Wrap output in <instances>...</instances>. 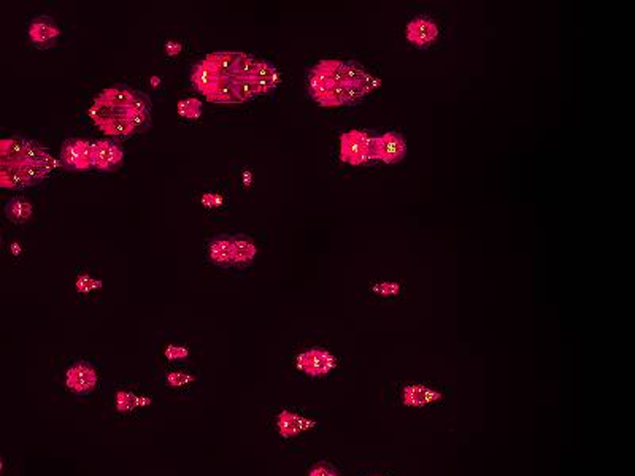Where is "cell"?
Here are the masks:
<instances>
[{
    "label": "cell",
    "mask_w": 635,
    "mask_h": 476,
    "mask_svg": "<svg viewBox=\"0 0 635 476\" xmlns=\"http://www.w3.org/2000/svg\"><path fill=\"white\" fill-rule=\"evenodd\" d=\"M58 167H61V161L32 140L0 138V188L35 186Z\"/></svg>",
    "instance_id": "6da1fadb"
},
{
    "label": "cell",
    "mask_w": 635,
    "mask_h": 476,
    "mask_svg": "<svg viewBox=\"0 0 635 476\" xmlns=\"http://www.w3.org/2000/svg\"><path fill=\"white\" fill-rule=\"evenodd\" d=\"M131 110L132 106H111L96 97L93 106L89 108V118L105 135L127 137L136 131L129 121Z\"/></svg>",
    "instance_id": "7a4b0ae2"
},
{
    "label": "cell",
    "mask_w": 635,
    "mask_h": 476,
    "mask_svg": "<svg viewBox=\"0 0 635 476\" xmlns=\"http://www.w3.org/2000/svg\"><path fill=\"white\" fill-rule=\"evenodd\" d=\"M338 365V360L326 348H310L295 358V367L310 378H324L332 373Z\"/></svg>",
    "instance_id": "3957f363"
},
{
    "label": "cell",
    "mask_w": 635,
    "mask_h": 476,
    "mask_svg": "<svg viewBox=\"0 0 635 476\" xmlns=\"http://www.w3.org/2000/svg\"><path fill=\"white\" fill-rule=\"evenodd\" d=\"M340 159L351 166L373 159V137L362 131L345 132L340 137Z\"/></svg>",
    "instance_id": "277c9868"
},
{
    "label": "cell",
    "mask_w": 635,
    "mask_h": 476,
    "mask_svg": "<svg viewBox=\"0 0 635 476\" xmlns=\"http://www.w3.org/2000/svg\"><path fill=\"white\" fill-rule=\"evenodd\" d=\"M442 400V390L426 385V383H408L400 390V403L412 410L427 408L430 405H435Z\"/></svg>",
    "instance_id": "5b68a950"
},
{
    "label": "cell",
    "mask_w": 635,
    "mask_h": 476,
    "mask_svg": "<svg viewBox=\"0 0 635 476\" xmlns=\"http://www.w3.org/2000/svg\"><path fill=\"white\" fill-rule=\"evenodd\" d=\"M275 424H277V430L283 440L298 438L303 433L313 430L318 425L315 419L289 408L280 411L275 417Z\"/></svg>",
    "instance_id": "8992f818"
},
{
    "label": "cell",
    "mask_w": 635,
    "mask_h": 476,
    "mask_svg": "<svg viewBox=\"0 0 635 476\" xmlns=\"http://www.w3.org/2000/svg\"><path fill=\"white\" fill-rule=\"evenodd\" d=\"M98 385V373L88 362H78L66 373V388L75 395H89Z\"/></svg>",
    "instance_id": "52a82bcc"
},
{
    "label": "cell",
    "mask_w": 635,
    "mask_h": 476,
    "mask_svg": "<svg viewBox=\"0 0 635 476\" xmlns=\"http://www.w3.org/2000/svg\"><path fill=\"white\" fill-rule=\"evenodd\" d=\"M93 151L94 143L88 140H67L62 145L61 159L64 166L72 170H89L93 168Z\"/></svg>",
    "instance_id": "ba28073f"
},
{
    "label": "cell",
    "mask_w": 635,
    "mask_h": 476,
    "mask_svg": "<svg viewBox=\"0 0 635 476\" xmlns=\"http://www.w3.org/2000/svg\"><path fill=\"white\" fill-rule=\"evenodd\" d=\"M405 141L397 132H386L381 137H373V159L385 164H397L405 156Z\"/></svg>",
    "instance_id": "9c48e42d"
},
{
    "label": "cell",
    "mask_w": 635,
    "mask_h": 476,
    "mask_svg": "<svg viewBox=\"0 0 635 476\" xmlns=\"http://www.w3.org/2000/svg\"><path fill=\"white\" fill-rule=\"evenodd\" d=\"M439 37V27L429 18H415L407 26V40L418 48L434 44Z\"/></svg>",
    "instance_id": "30bf717a"
},
{
    "label": "cell",
    "mask_w": 635,
    "mask_h": 476,
    "mask_svg": "<svg viewBox=\"0 0 635 476\" xmlns=\"http://www.w3.org/2000/svg\"><path fill=\"white\" fill-rule=\"evenodd\" d=\"M124 161V151L115 141L98 140L94 143L93 167L98 170H110L121 164Z\"/></svg>",
    "instance_id": "8fae6325"
},
{
    "label": "cell",
    "mask_w": 635,
    "mask_h": 476,
    "mask_svg": "<svg viewBox=\"0 0 635 476\" xmlns=\"http://www.w3.org/2000/svg\"><path fill=\"white\" fill-rule=\"evenodd\" d=\"M221 80V75L216 72L211 64H208L205 59L197 64L190 74V81H193L194 88L200 92L202 96H208L213 88Z\"/></svg>",
    "instance_id": "7c38bea8"
},
{
    "label": "cell",
    "mask_w": 635,
    "mask_h": 476,
    "mask_svg": "<svg viewBox=\"0 0 635 476\" xmlns=\"http://www.w3.org/2000/svg\"><path fill=\"white\" fill-rule=\"evenodd\" d=\"M59 35V27L51 18H39L29 26V37L37 46H51Z\"/></svg>",
    "instance_id": "4fadbf2b"
},
{
    "label": "cell",
    "mask_w": 635,
    "mask_h": 476,
    "mask_svg": "<svg viewBox=\"0 0 635 476\" xmlns=\"http://www.w3.org/2000/svg\"><path fill=\"white\" fill-rule=\"evenodd\" d=\"M245 53H211L205 56V61L213 66V69L220 74L223 78H232L237 76L238 72V64L242 61Z\"/></svg>",
    "instance_id": "5bb4252c"
},
{
    "label": "cell",
    "mask_w": 635,
    "mask_h": 476,
    "mask_svg": "<svg viewBox=\"0 0 635 476\" xmlns=\"http://www.w3.org/2000/svg\"><path fill=\"white\" fill-rule=\"evenodd\" d=\"M251 78L254 81H258L260 86L265 89V92L277 88L281 81L278 69L267 61H256V66H254Z\"/></svg>",
    "instance_id": "9a60e30c"
},
{
    "label": "cell",
    "mask_w": 635,
    "mask_h": 476,
    "mask_svg": "<svg viewBox=\"0 0 635 476\" xmlns=\"http://www.w3.org/2000/svg\"><path fill=\"white\" fill-rule=\"evenodd\" d=\"M151 397L132 393V390H118L115 397V408L119 413H133L140 408L150 407Z\"/></svg>",
    "instance_id": "2e32d148"
},
{
    "label": "cell",
    "mask_w": 635,
    "mask_h": 476,
    "mask_svg": "<svg viewBox=\"0 0 635 476\" xmlns=\"http://www.w3.org/2000/svg\"><path fill=\"white\" fill-rule=\"evenodd\" d=\"M232 240L234 237H220L208 245V254L213 264L221 267L232 265Z\"/></svg>",
    "instance_id": "e0dca14e"
},
{
    "label": "cell",
    "mask_w": 635,
    "mask_h": 476,
    "mask_svg": "<svg viewBox=\"0 0 635 476\" xmlns=\"http://www.w3.org/2000/svg\"><path fill=\"white\" fill-rule=\"evenodd\" d=\"M136 96H137L136 91L115 86L103 89L97 97L111 106H132L133 102H136Z\"/></svg>",
    "instance_id": "ac0fdd59"
},
{
    "label": "cell",
    "mask_w": 635,
    "mask_h": 476,
    "mask_svg": "<svg viewBox=\"0 0 635 476\" xmlns=\"http://www.w3.org/2000/svg\"><path fill=\"white\" fill-rule=\"evenodd\" d=\"M258 248L246 238L232 240V265H248L253 262Z\"/></svg>",
    "instance_id": "d6986e66"
},
{
    "label": "cell",
    "mask_w": 635,
    "mask_h": 476,
    "mask_svg": "<svg viewBox=\"0 0 635 476\" xmlns=\"http://www.w3.org/2000/svg\"><path fill=\"white\" fill-rule=\"evenodd\" d=\"M232 83H234V89H235V94L238 97L240 103L253 101V98L258 97V96L267 94L265 89L260 86L258 81H254L253 78L238 76V78H234V80H232Z\"/></svg>",
    "instance_id": "ffe728a7"
},
{
    "label": "cell",
    "mask_w": 635,
    "mask_h": 476,
    "mask_svg": "<svg viewBox=\"0 0 635 476\" xmlns=\"http://www.w3.org/2000/svg\"><path fill=\"white\" fill-rule=\"evenodd\" d=\"M208 102H215V103H240L238 97L235 94L234 89V83L229 78H223L218 81L216 86L213 88V91L205 97Z\"/></svg>",
    "instance_id": "44dd1931"
},
{
    "label": "cell",
    "mask_w": 635,
    "mask_h": 476,
    "mask_svg": "<svg viewBox=\"0 0 635 476\" xmlns=\"http://www.w3.org/2000/svg\"><path fill=\"white\" fill-rule=\"evenodd\" d=\"M34 207L32 205L23 201V198H11V201L5 205V213L9 219H11L15 224H24L27 219L32 216Z\"/></svg>",
    "instance_id": "7402d4cb"
},
{
    "label": "cell",
    "mask_w": 635,
    "mask_h": 476,
    "mask_svg": "<svg viewBox=\"0 0 635 476\" xmlns=\"http://www.w3.org/2000/svg\"><path fill=\"white\" fill-rule=\"evenodd\" d=\"M176 111L181 118L186 119H199L202 116V102L195 97L185 98L176 105Z\"/></svg>",
    "instance_id": "603a6c76"
},
{
    "label": "cell",
    "mask_w": 635,
    "mask_h": 476,
    "mask_svg": "<svg viewBox=\"0 0 635 476\" xmlns=\"http://www.w3.org/2000/svg\"><path fill=\"white\" fill-rule=\"evenodd\" d=\"M193 383H194V376L188 372L175 370V372H171L167 375V385L171 388L183 389V388L190 386Z\"/></svg>",
    "instance_id": "cb8c5ba5"
},
{
    "label": "cell",
    "mask_w": 635,
    "mask_h": 476,
    "mask_svg": "<svg viewBox=\"0 0 635 476\" xmlns=\"http://www.w3.org/2000/svg\"><path fill=\"white\" fill-rule=\"evenodd\" d=\"M102 284L103 283L101 280H94L93 276L80 275L78 280H76V283H75V288L80 294H88V293H93V290L101 289Z\"/></svg>",
    "instance_id": "d4e9b609"
},
{
    "label": "cell",
    "mask_w": 635,
    "mask_h": 476,
    "mask_svg": "<svg viewBox=\"0 0 635 476\" xmlns=\"http://www.w3.org/2000/svg\"><path fill=\"white\" fill-rule=\"evenodd\" d=\"M307 476H343V475L332 464L321 460L310 468Z\"/></svg>",
    "instance_id": "484cf974"
},
{
    "label": "cell",
    "mask_w": 635,
    "mask_h": 476,
    "mask_svg": "<svg viewBox=\"0 0 635 476\" xmlns=\"http://www.w3.org/2000/svg\"><path fill=\"white\" fill-rule=\"evenodd\" d=\"M372 290H373V293H375L377 295H381V297H396V295L399 294L400 286H399L397 283L386 281V283H378V284H375V286L372 288Z\"/></svg>",
    "instance_id": "4316f807"
},
{
    "label": "cell",
    "mask_w": 635,
    "mask_h": 476,
    "mask_svg": "<svg viewBox=\"0 0 635 476\" xmlns=\"http://www.w3.org/2000/svg\"><path fill=\"white\" fill-rule=\"evenodd\" d=\"M164 356L167 360H180V359H186L189 356V350L185 346H175V345H168L164 351Z\"/></svg>",
    "instance_id": "83f0119b"
},
{
    "label": "cell",
    "mask_w": 635,
    "mask_h": 476,
    "mask_svg": "<svg viewBox=\"0 0 635 476\" xmlns=\"http://www.w3.org/2000/svg\"><path fill=\"white\" fill-rule=\"evenodd\" d=\"M202 203L205 205L207 208H216V207H221V203H223V197L221 196H218V194H211V193H207V194H203V197H202Z\"/></svg>",
    "instance_id": "f1b7e54d"
},
{
    "label": "cell",
    "mask_w": 635,
    "mask_h": 476,
    "mask_svg": "<svg viewBox=\"0 0 635 476\" xmlns=\"http://www.w3.org/2000/svg\"><path fill=\"white\" fill-rule=\"evenodd\" d=\"M166 53L168 56H176L181 53V45L176 44V41H167L166 44Z\"/></svg>",
    "instance_id": "f546056e"
},
{
    "label": "cell",
    "mask_w": 635,
    "mask_h": 476,
    "mask_svg": "<svg viewBox=\"0 0 635 476\" xmlns=\"http://www.w3.org/2000/svg\"><path fill=\"white\" fill-rule=\"evenodd\" d=\"M151 81H153V83H151V84H153V86H158V84H159V81H161V80H159V78H158V76H153V78H151Z\"/></svg>",
    "instance_id": "4dcf8cb0"
},
{
    "label": "cell",
    "mask_w": 635,
    "mask_h": 476,
    "mask_svg": "<svg viewBox=\"0 0 635 476\" xmlns=\"http://www.w3.org/2000/svg\"><path fill=\"white\" fill-rule=\"evenodd\" d=\"M365 476H387V475H385V473H369V475H365Z\"/></svg>",
    "instance_id": "1f68e13d"
},
{
    "label": "cell",
    "mask_w": 635,
    "mask_h": 476,
    "mask_svg": "<svg viewBox=\"0 0 635 476\" xmlns=\"http://www.w3.org/2000/svg\"><path fill=\"white\" fill-rule=\"evenodd\" d=\"M2 470H4V462L0 459V473H2Z\"/></svg>",
    "instance_id": "d6a6232c"
}]
</instances>
